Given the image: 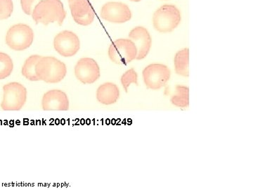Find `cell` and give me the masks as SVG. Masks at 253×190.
Wrapping results in <instances>:
<instances>
[{"mask_svg": "<svg viewBox=\"0 0 253 190\" xmlns=\"http://www.w3.org/2000/svg\"><path fill=\"white\" fill-rule=\"evenodd\" d=\"M54 48L63 57H71L79 51L81 41L79 37L73 32L63 31L55 36Z\"/></svg>", "mask_w": 253, "mask_h": 190, "instance_id": "obj_9", "label": "cell"}, {"mask_svg": "<svg viewBox=\"0 0 253 190\" xmlns=\"http://www.w3.org/2000/svg\"><path fill=\"white\" fill-rule=\"evenodd\" d=\"M181 20L180 11L175 5L165 4L155 11L153 25L159 33H170L179 26Z\"/></svg>", "mask_w": 253, "mask_h": 190, "instance_id": "obj_3", "label": "cell"}, {"mask_svg": "<svg viewBox=\"0 0 253 190\" xmlns=\"http://www.w3.org/2000/svg\"><path fill=\"white\" fill-rule=\"evenodd\" d=\"M34 38V31L31 26L25 23H18L8 30L5 42L10 49L21 51L29 48L33 45Z\"/></svg>", "mask_w": 253, "mask_h": 190, "instance_id": "obj_4", "label": "cell"}, {"mask_svg": "<svg viewBox=\"0 0 253 190\" xmlns=\"http://www.w3.org/2000/svg\"><path fill=\"white\" fill-rule=\"evenodd\" d=\"M3 93L1 108L4 111H20L27 101V90L17 82L3 86Z\"/></svg>", "mask_w": 253, "mask_h": 190, "instance_id": "obj_5", "label": "cell"}, {"mask_svg": "<svg viewBox=\"0 0 253 190\" xmlns=\"http://www.w3.org/2000/svg\"><path fill=\"white\" fill-rule=\"evenodd\" d=\"M41 57L42 56H40V55H32L25 61L22 70H21V73L28 81H40L39 78L36 74V67L37 63L41 59Z\"/></svg>", "mask_w": 253, "mask_h": 190, "instance_id": "obj_16", "label": "cell"}, {"mask_svg": "<svg viewBox=\"0 0 253 190\" xmlns=\"http://www.w3.org/2000/svg\"><path fill=\"white\" fill-rule=\"evenodd\" d=\"M37 1L38 0H21V8L23 12L27 15H31Z\"/></svg>", "mask_w": 253, "mask_h": 190, "instance_id": "obj_21", "label": "cell"}, {"mask_svg": "<svg viewBox=\"0 0 253 190\" xmlns=\"http://www.w3.org/2000/svg\"><path fill=\"white\" fill-rule=\"evenodd\" d=\"M75 76L83 84H92L99 79L101 71L99 64L91 58L79 59L75 66Z\"/></svg>", "mask_w": 253, "mask_h": 190, "instance_id": "obj_10", "label": "cell"}, {"mask_svg": "<svg viewBox=\"0 0 253 190\" xmlns=\"http://www.w3.org/2000/svg\"><path fill=\"white\" fill-rule=\"evenodd\" d=\"M31 16L37 24L48 26L56 23L61 26L66 17V11L61 0H41L33 8Z\"/></svg>", "mask_w": 253, "mask_h": 190, "instance_id": "obj_1", "label": "cell"}, {"mask_svg": "<svg viewBox=\"0 0 253 190\" xmlns=\"http://www.w3.org/2000/svg\"><path fill=\"white\" fill-rule=\"evenodd\" d=\"M129 1H134V2H139L141 0H129Z\"/></svg>", "mask_w": 253, "mask_h": 190, "instance_id": "obj_22", "label": "cell"}, {"mask_svg": "<svg viewBox=\"0 0 253 190\" xmlns=\"http://www.w3.org/2000/svg\"><path fill=\"white\" fill-rule=\"evenodd\" d=\"M14 11L12 0H0V20L9 18Z\"/></svg>", "mask_w": 253, "mask_h": 190, "instance_id": "obj_20", "label": "cell"}, {"mask_svg": "<svg viewBox=\"0 0 253 190\" xmlns=\"http://www.w3.org/2000/svg\"><path fill=\"white\" fill-rule=\"evenodd\" d=\"M171 103L181 109L189 106V88L186 86H176L175 93L171 97Z\"/></svg>", "mask_w": 253, "mask_h": 190, "instance_id": "obj_17", "label": "cell"}, {"mask_svg": "<svg viewBox=\"0 0 253 190\" xmlns=\"http://www.w3.org/2000/svg\"><path fill=\"white\" fill-rule=\"evenodd\" d=\"M166 1H167V0H166Z\"/></svg>", "mask_w": 253, "mask_h": 190, "instance_id": "obj_23", "label": "cell"}, {"mask_svg": "<svg viewBox=\"0 0 253 190\" xmlns=\"http://www.w3.org/2000/svg\"><path fill=\"white\" fill-rule=\"evenodd\" d=\"M119 97V88L116 84L110 82L100 86L96 91V99L102 104H115L117 102Z\"/></svg>", "mask_w": 253, "mask_h": 190, "instance_id": "obj_14", "label": "cell"}, {"mask_svg": "<svg viewBox=\"0 0 253 190\" xmlns=\"http://www.w3.org/2000/svg\"><path fill=\"white\" fill-rule=\"evenodd\" d=\"M128 36L137 49L136 59H144L149 54L152 46V39L148 30L143 26H136L129 32Z\"/></svg>", "mask_w": 253, "mask_h": 190, "instance_id": "obj_12", "label": "cell"}, {"mask_svg": "<svg viewBox=\"0 0 253 190\" xmlns=\"http://www.w3.org/2000/svg\"><path fill=\"white\" fill-rule=\"evenodd\" d=\"M36 72L40 81L57 83L66 77L67 68L64 63L54 56H42L36 64Z\"/></svg>", "mask_w": 253, "mask_h": 190, "instance_id": "obj_2", "label": "cell"}, {"mask_svg": "<svg viewBox=\"0 0 253 190\" xmlns=\"http://www.w3.org/2000/svg\"><path fill=\"white\" fill-rule=\"evenodd\" d=\"M143 79L146 86L153 91H158L166 86L170 79L169 68L162 63H152L144 68Z\"/></svg>", "mask_w": 253, "mask_h": 190, "instance_id": "obj_7", "label": "cell"}, {"mask_svg": "<svg viewBox=\"0 0 253 190\" xmlns=\"http://www.w3.org/2000/svg\"><path fill=\"white\" fill-rule=\"evenodd\" d=\"M101 17L109 23L122 24L130 21L132 14L129 6L121 1H109L103 5Z\"/></svg>", "mask_w": 253, "mask_h": 190, "instance_id": "obj_8", "label": "cell"}, {"mask_svg": "<svg viewBox=\"0 0 253 190\" xmlns=\"http://www.w3.org/2000/svg\"><path fill=\"white\" fill-rule=\"evenodd\" d=\"M108 54L112 62L125 66L136 59L137 49L131 40L118 39L111 43Z\"/></svg>", "mask_w": 253, "mask_h": 190, "instance_id": "obj_6", "label": "cell"}, {"mask_svg": "<svg viewBox=\"0 0 253 190\" xmlns=\"http://www.w3.org/2000/svg\"><path fill=\"white\" fill-rule=\"evenodd\" d=\"M14 69V63L9 55L0 52V80L9 77Z\"/></svg>", "mask_w": 253, "mask_h": 190, "instance_id": "obj_18", "label": "cell"}, {"mask_svg": "<svg viewBox=\"0 0 253 190\" xmlns=\"http://www.w3.org/2000/svg\"><path fill=\"white\" fill-rule=\"evenodd\" d=\"M42 107L44 111H68L69 99L64 92L51 90L43 95Z\"/></svg>", "mask_w": 253, "mask_h": 190, "instance_id": "obj_13", "label": "cell"}, {"mask_svg": "<svg viewBox=\"0 0 253 190\" xmlns=\"http://www.w3.org/2000/svg\"><path fill=\"white\" fill-rule=\"evenodd\" d=\"M121 81L125 91H126V93H127L128 88L131 84L134 83L136 86H138L137 73L136 72L134 68H131L126 71V73H123Z\"/></svg>", "mask_w": 253, "mask_h": 190, "instance_id": "obj_19", "label": "cell"}, {"mask_svg": "<svg viewBox=\"0 0 253 190\" xmlns=\"http://www.w3.org/2000/svg\"><path fill=\"white\" fill-rule=\"evenodd\" d=\"M69 9L75 22L83 26L91 25L94 21V9L89 0H68Z\"/></svg>", "mask_w": 253, "mask_h": 190, "instance_id": "obj_11", "label": "cell"}, {"mask_svg": "<svg viewBox=\"0 0 253 190\" xmlns=\"http://www.w3.org/2000/svg\"><path fill=\"white\" fill-rule=\"evenodd\" d=\"M176 74L184 77L189 76V49L188 48L179 50L174 59Z\"/></svg>", "mask_w": 253, "mask_h": 190, "instance_id": "obj_15", "label": "cell"}]
</instances>
